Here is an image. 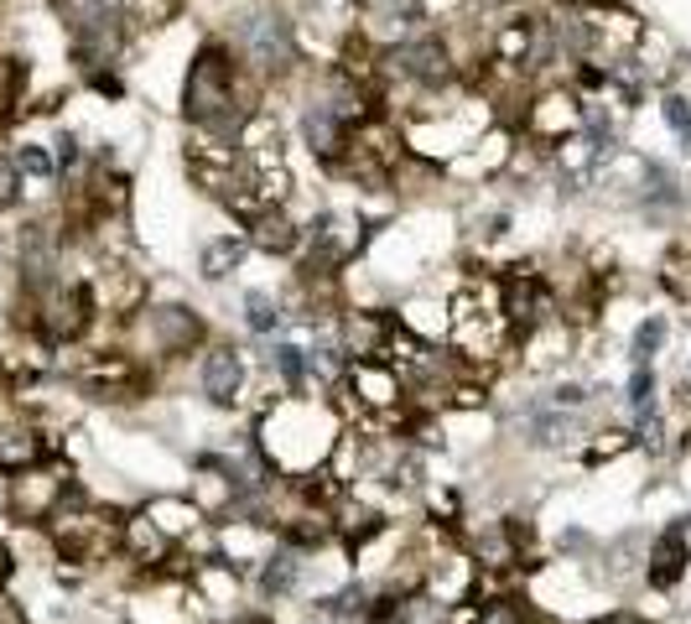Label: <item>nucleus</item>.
Returning a JSON list of instances; mask_svg holds the SVG:
<instances>
[{
  "mask_svg": "<svg viewBox=\"0 0 691 624\" xmlns=\"http://www.w3.org/2000/svg\"><path fill=\"white\" fill-rule=\"evenodd\" d=\"M338 427L334 422V401H307V396H287L276 401V411L261 416V442L255 453L265 458V469L276 479H302L312 469H328L334 448L323 442H338Z\"/></svg>",
  "mask_w": 691,
  "mask_h": 624,
  "instance_id": "f257e3e1",
  "label": "nucleus"
},
{
  "mask_svg": "<svg viewBox=\"0 0 691 624\" xmlns=\"http://www.w3.org/2000/svg\"><path fill=\"white\" fill-rule=\"evenodd\" d=\"M183 110L198 130L209 136H239L244 121L255 115V89L224 48H203L188 68V89H183Z\"/></svg>",
  "mask_w": 691,
  "mask_h": 624,
  "instance_id": "f03ea898",
  "label": "nucleus"
},
{
  "mask_svg": "<svg viewBox=\"0 0 691 624\" xmlns=\"http://www.w3.org/2000/svg\"><path fill=\"white\" fill-rule=\"evenodd\" d=\"M52 547L63 562H104L110 552H120V531H125V515L115 510H99L78 484L68 489V500L58 504V515L48 521Z\"/></svg>",
  "mask_w": 691,
  "mask_h": 624,
  "instance_id": "7ed1b4c3",
  "label": "nucleus"
},
{
  "mask_svg": "<svg viewBox=\"0 0 691 624\" xmlns=\"http://www.w3.org/2000/svg\"><path fill=\"white\" fill-rule=\"evenodd\" d=\"M37 297V334L48 338L52 349H63V344H78V338L89 334V323H95L99 312V297L89 282H52V287L32 291Z\"/></svg>",
  "mask_w": 691,
  "mask_h": 624,
  "instance_id": "20e7f679",
  "label": "nucleus"
},
{
  "mask_svg": "<svg viewBox=\"0 0 691 624\" xmlns=\"http://www.w3.org/2000/svg\"><path fill=\"white\" fill-rule=\"evenodd\" d=\"M73 489V474L68 463H32L22 474H11V495H5V510L26 521V526H48L52 515H58V504L68 500Z\"/></svg>",
  "mask_w": 691,
  "mask_h": 624,
  "instance_id": "39448f33",
  "label": "nucleus"
},
{
  "mask_svg": "<svg viewBox=\"0 0 691 624\" xmlns=\"http://www.w3.org/2000/svg\"><path fill=\"white\" fill-rule=\"evenodd\" d=\"M63 16L73 26V48L84 58V68L104 63L120 48V32H125V5L120 0H63Z\"/></svg>",
  "mask_w": 691,
  "mask_h": 624,
  "instance_id": "423d86ee",
  "label": "nucleus"
},
{
  "mask_svg": "<svg viewBox=\"0 0 691 624\" xmlns=\"http://www.w3.org/2000/svg\"><path fill=\"white\" fill-rule=\"evenodd\" d=\"M73 380L78 390L89 396V401H141L146 390H151V370L141 360H130V354H95V360H84L73 370Z\"/></svg>",
  "mask_w": 691,
  "mask_h": 624,
  "instance_id": "0eeeda50",
  "label": "nucleus"
},
{
  "mask_svg": "<svg viewBox=\"0 0 691 624\" xmlns=\"http://www.w3.org/2000/svg\"><path fill=\"white\" fill-rule=\"evenodd\" d=\"M239 58L250 63L255 73H287L297 63V37H291V22L276 16V11H255L244 16L235 32Z\"/></svg>",
  "mask_w": 691,
  "mask_h": 624,
  "instance_id": "6e6552de",
  "label": "nucleus"
},
{
  "mask_svg": "<svg viewBox=\"0 0 691 624\" xmlns=\"http://www.w3.org/2000/svg\"><path fill=\"white\" fill-rule=\"evenodd\" d=\"M146 338H151L156 360H183V354L209 344V323L192 308L167 302V308H146Z\"/></svg>",
  "mask_w": 691,
  "mask_h": 624,
  "instance_id": "1a4fd4ad",
  "label": "nucleus"
},
{
  "mask_svg": "<svg viewBox=\"0 0 691 624\" xmlns=\"http://www.w3.org/2000/svg\"><path fill=\"white\" fill-rule=\"evenodd\" d=\"M343 380L359 390V411H375V416H390V411L405 407V380L401 370L385 360V354H369V360H349V370H343Z\"/></svg>",
  "mask_w": 691,
  "mask_h": 624,
  "instance_id": "9d476101",
  "label": "nucleus"
},
{
  "mask_svg": "<svg viewBox=\"0 0 691 624\" xmlns=\"http://www.w3.org/2000/svg\"><path fill=\"white\" fill-rule=\"evenodd\" d=\"M385 63H390V73H401L405 84H416V89H442V84L453 78V52H448L442 37L395 42V48L385 52Z\"/></svg>",
  "mask_w": 691,
  "mask_h": 624,
  "instance_id": "9b49d317",
  "label": "nucleus"
},
{
  "mask_svg": "<svg viewBox=\"0 0 691 624\" xmlns=\"http://www.w3.org/2000/svg\"><path fill=\"white\" fill-rule=\"evenodd\" d=\"M302 245H307V265H302V271L334 276L338 265L364 245V235H359V219H349V214H317V224L302 229Z\"/></svg>",
  "mask_w": 691,
  "mask_h": 624,
  "instance_id": "f8f14e48",
  "label": "nucleus"
},
{
  "mask_svg": "<svg viewBox=\"0 0 691 624\" xmlns=\"http://www.w3.org/2000/svg\"><path fill=\"white\" fill-rule=\"evenodd\" d=\"M582 37H588L593 58H629L644 42V22L635 11H624V5H603V11H593L582 22Z\"/></svg>",
  "mask_w": 691,
  "mask_h": 624,
  "instance_id": "ddd939ff",
  "label": "nucleus"
},
{
  "mask_svg": "<svg viewBox=\"0 0 691 624\" xmlns=\"http://www.w3.org/2000/svg\"><path fill=\"white\" fill-rule=\"evenodd\" d=\"M525 130L546 146H562L567 136H577L582 130V104H577V95L573 89H546V95L525 110Z\"/></svg>",
  "mask_w": 691,
  "mask_h": 624,
  "instance_id": "4468645a",
  "label": "nucleus"
},
{
  "mask_svg": "<svg viewBox=\"0 0 691 624\" xmlns=\"http://www.w3.org/2000/svg\"><path fill=\"white\" fill-rule=\"evenodd\" d=\"M691 567V541H687V521H676L666 526L655 541H650V552H644V583L650 588H676Z\"/></svg>",
  "mask_w": 691,
  "mask_h": 624,
  "instance_id": "2eb2a0df",
  "label": "nucleus"
},
{
  "mask_svg": "<svg viewBox=\"0 0 691 624\" xmlns=\"http://www.w3.org/2000/svg\"><path fill=\"white\" fill-rule=\"evenodd\" d=\"M52 453H58V442L42 427H32V422H0V474H22L32 463H48Z\"/></svg>",
  "mask_w": 691,
  "mask_h": 624,
  "instance_id": "dca6fc26",
  "label": "nucleus"
},
{
  "mask_svg": "<svg viewBox=\"0 0 691 624\" xmlns=\"http://www.w3.org/2000/svg\"><path fill=\"white\" fill-rule=\"evenodd\" d=\"M198 385H203V396L214 401V407H235L239 390H244V360H239V349H224L214 344L203 364H198Z\"/></svg>",
  "mask_w": 691,
  "mask_h": 624,
  "instance_id": "f3484780",
  "label": "nucleus"
},
{
  "mask_svg": "<svg viewBox=\"0 0 691 624\" xmlns=\"http://www.w3.org/2000/svg\"><path fill=\"white\" fill-rule=\"evenodd\" d=\"M349 136H354V130L343 125V115H338L328 99H317L307 115H302V141H307L312 157H323L328 167H338V157L349 151Z\"/></svg>",
  "mask_w": 691,
  "mask_h": 624,
  "instance_id": "a211bd4d",
  "label": "nucleus"
},
{
  "mask_svg": "<svg viewBox=\"0 0 691 624\" xmlns=\"http://www.w3.org/2000/svg\"><path fill=\"white\" fill-rule=\"evenodd\" d=\"M250 245L265 250V255H291L302 245V229H297V219L281 203H271V209H261V214L250 219Z\"/></svg>",
  "mask_w": 691,
  "mask_h": 624,
  "instance_id": "6ab92c4d",
  "label": "nucleus"
},
{
  "mask_svg": "<svg viewBox=\"0 0 691 624\" xmlns=\"http://www.w3.org/2000/svg\"><path fill=\"white\" fill-rule=\"evenodd\" d=\"M297 577H302V552L287 547V541H276L261 557V567H255V588H261L265 599H287L291 588H297Z\"/></svg>",
  "mask_w": 691,
  "mask_h": 624,
  "instance_id": "aec40b11",
  "label": "nucleus"
},
{
  "mask_svg": "<svg viewBox=\"0 0 691 624\" xmlns=\"http://www.w3.org/2000/svg\"><path fill=\"white\" fill-rule=\"evenodd\" d=\"M536 58H541V48H536V22H504L500 42H494V63H504V68H536Z\"/></svg>",
  "mask_w": 691,
  "mask_h": 624,
  "instance_id": "412c9836",
  "label": "nucleus"
},
{
  "mask_svg": "<svg viewBox=\"0 0 691 624\" xmlns=\"http://www.w3.org/2000/svg\"><path fill=\"white\" fill-rule=\"evenodd\" d=\"M146 515H151L156 526L167 531L172 541H183L188 531H198L203 521H209V515H203V510H198L192 500H151V504H146Z\"/></svg>",
  "mask_w": 691,
  "mask_h": 624,
  "instance_id": "4be33fe9",
  "label": "nucleus"
},
{
  "mask_svg": "<svg viewBox=\"0 0 691 624\" xmlns=\"http://www.w3.org/2000/svg\"><path fill=\"white\" fill-rule=\"evenodd\" d=\"M573 433V422H567V411L562 407H541V401H536V407L525 411V437H530V442H536V448H551V442H562V437Z\"/></svg>",
  "mask_w": 691,
  "mask_h": 624,
  "instance_id": "5701e85b",
  "label": "nucleus"
},
{
  "mask_svg": "<svg viewBox=\"0 0 691 624\" xmlns=\"http://www.w3.org/2000/svg\"><path fill=\"white\" fill-rule=\"evenodd\" d=\"M244 250H250V240H239V235H224V240H209V245H203L198 265H203V276H209V282H224V276H229V271L244 261Z\"/></svg>",
  "mask_w": 691,
  "mask_h": 624,
  "instance_id": "b1692460",
  "label": "nucleus"
},
{
  "mask_svg": "<svg viewBox=\"0 0 691 624\" xmlns=\"http://www.w3.org/2000/svg\"><path fill=\"white\" fill-rule=\"evenodd\" d=\"M271 370L281 375L287 396H302V390H307V349H297V344H276V349H271Z\"/></svg>",
  "mask_w": 691,
  "mask_h": 624,
  "instance_id": "393cba45",
  "label": "nucleus"
},
{
  "mask_svg": "<svg viewBox=\"0 0 691 624\" xmlns=\"http://www.w3.org/2000/svg\"><path fill=\"white\" fill-rule=\"evenodd\" d=\"M244 323H250V334H276L287 323V312H281V302L271 291H250L244 297Z\"/></svg>",
  "mask_w": 691,
  "mask_h": 624,
  "instance_id": "a878e982",
  "label": "nucleus"
},
{
  "mask_svg": "<svg viewBox=\"0 0 691 624\" xmlns=\"http://www.w3.org/2000/svg\"><path fill=\"white\" fill-rule=\"evenodd\" d=\"M670 334V323L661 317V312H650L640 328H635V344H629V354H635V364H650L655 354H661V344H666Z\"/></svg>",
  "mask_w": 691,
  "mask_h": 624,
  "instance_id": "bb28decb",
  "label": "nucleus"
},
{
  "mask_svg": "<svg viewBox=\"0 0 691 624\" xmlns=\"http://www.w3.org/2000/svg\"><path fill=\"white\" fill-rule=\"evenodd\" d=\"M624 401H629L635 416H640V411H655V370H650V364H635V370H629V396H624Z\"/></svg>",
  "mask_w": 691,
  "mask_h": 624,
  "instance_id": "cd10ccee",
  "label": "nucleus"
},
{
  "mask_svg": "<svg viewBox=\"0 0 691 624\" xmlns=\"http://www.w3.org/2000/svg\"><path fill=\"white\" fill-rule=\"evenodd\" d=\"M644 198H650V203H681V192H676V183H670V172L661 167V162L644 167Z\"/></svg>",
  "mask_w": 691,
  "mask_h": 624,
  "instance_id": "c85d7f7f",
  "label": "nucleus"
},
{
  "mask_svg": "<svg viewBox=\"0 0 691 624\" xmlns=\"http://www.w3.org/2000/svg\"><path fill=\"white\" fill-rule=\"evenodd\" d=\"M661 282H666V291L681 302V308H691V265L681 261V255H670L666 271H661Z\"/></svg>",
  "mask_w": 691,
  "mask_h": 624,
  "instance_id": "c756f323",
  "label": "nucleus"
},
{
  "mask_svg": "<svg viewBox=\"0 0 691 624\" xmlns=\"http://www.w3.org/2000/svg\"><path fill=\"white\" fill-rule=\"evenodd\" d=\"M16 172H26V177H42V183H48L52 172H58V162L48 157V146H22V151H16Z\"/></svg>",
  "mask_w": 691,
  "mask_h": 624,
  "instance_id": "7c9ffc66",
  "label": "nucleus"
},
{
  "mask_svg": "<svg viewBox=\"0 0 691 624\" xmlns=\"http://www.w3.org/2000/svg\"><path fill=\"white\" fill-rule=\"evenodd\" d=\"M661 115H666V125L676 130V136H687V130H691V104H687L681 95H666V99H661Z\"/></svg>",
  "mask_w": 691,
  "mask_h": 624,
  "instance_id": "2f4dec72",
  "label": "nucleus"
},
{
  "mask_svg": "<svg viewBox=\"0 0 691 624\" xmlns=\"http://www.w3.org/2000/svg\"><path fill=\"white\" fill-rule=\"evenodd\" d=\"M22 198V172H16V162H0V209H11Z\"/></svg>",
  "mask_w": 691,
  "mask_h": 624,
  "instance_id": "473e14b6",
  "label": "nucleus"
},
{
  "mask_svg": "<svg viewBox=\"0 0 691 624\" xmlns=\"http://www.w3.org/2000/svg\"><path fill=\"white\" fill-rule=\"evenodd\" d=\"M593 624H650V620H640L635 609H614V614H598Z\"/></svg>",
  "mask_w": 691,
  "mask_h": 624,
  "instance_id": "72a5a7b5",
  "label": "nucleus"
},
{
  "mask_svg": "<svg viewBox=\"0 0 691 624\" xmlns=\"http://www.w3.org/2000/svg\"><path fill=\"white\" fill-rule=\"evenodd\" d=\"M73 162H78V141L63 136V141H58V167H73Z\"/></svg>",
  "mask_w": 691,
  "mask_h": 624,
  "instance_id": "f704fd0d",
  "label": "nucleus"
},
{
  "mask_svg": "<svg viewBox=\"0 0 691 624\" xmlns=\"http://www.w3.org/2000/svg\"><path fill=\"white\" fill-rule=\"evenodd\" d=\"M11 577V552H5V541H0V583Z\"/></svg>",
  "mask_w": 691,
  "mask_h": 624,
  "instance_id": "c9c22d12",
  "label": "nucleus"
},
{
  "mask_svg": "<svg viewBox=\"0 0 691 624\" xmlns=\"http://www.w3.org/2000/svg\"><path fill=\"white\" fill-rule=\"evenodd\" d=\"M5 495H11V474H0V510H5Z\"/></svg>",
  "mask_w": 691,
  "mask_h": 624,
  "instance_id": "e433bc0d",
  "label": "nucleus"
},
{
  "mask_svg": "<svg viewBox=\"0 0 691 624\" xmlns=\"http://www.w3.org/2000/svg\"><path fill=\"white\" fill-rule=\"evenodd\" d=\"M687 401H691V375H687Z\"/></svg>",
  "mask_w": 691,
  "mask_h": 624,
  "instance_id": "4c0bfd02",
  "label": "nucleus"
},
{
  "mask_svg": "<svg viewBox=\"0 0 691 624\" xmlns=\"http://www.w3.org/2000/svg\"><path fill=\"white\" fill-rule=\"evenodd\" d=\"M562 5H582V0H562Z\"/></svg>",
  "mask_w": 691,
  "mask_h": 624,
  "instance_id": "58836bf2",
  "label": "nucleus"
}]
</instances>
